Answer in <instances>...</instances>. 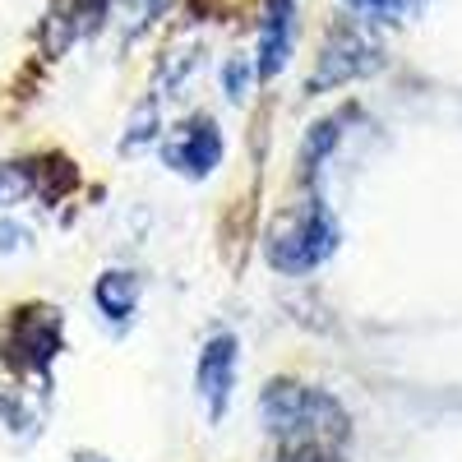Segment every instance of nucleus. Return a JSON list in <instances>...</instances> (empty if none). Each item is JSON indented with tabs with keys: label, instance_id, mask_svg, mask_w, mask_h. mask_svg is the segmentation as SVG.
Masks as SVG:
<instances>
[{
	"label": "nucleus",
	"instance_id": "f257e3e1",
	"mask_svg": "<svg viewBox=\"0 0 462 462\" xmlns=\"http://www.w3.org/2000/svg\"><path fill=\"white\" fill-rule=\"evenodd\" d=\"M259 416H263V430L278 439L273 462H337L346 435H352L346 407L328 389L300 379L263 383Z\"/></svg>",
	"mask_w": 462,
	"mask_h": 462
},
{
	"label": "nucleus",
	"instance_id": "f03ea898",
	"mask_svg": "<svg viewBox=\"0 0 462 462\" xmlns=\"http://www.w3.org/2000/svg\"><path fill=\"white\" fill-rule=\"evenodd\" d=\"M337 245H342V226L319 195L282 208L263 231V259L268 268H278L287 278H300L310 268L328 263Z\"/></svg>",
	"mask_w": 462,
	"mask_h": 462
},
{
	"label": "nucleus",
	"instance_id": "7ed1b4c3",
	"mask_svg": "<svg viewBox=\"0 0 462 462\" xmlns=\"http://www.w3.org/2000/svg\"><path fill=\"white\" fill-rule=\"evenodd\" d=\"M383 65V47L356 23V19H337L324 42H319V56H315V74L305 79V97H319V93H333V88H346L374 74Z\"/></svg>",
	"mask_w": 462,
	"mask_h": 462
},
{
	"label": "nucleus",
	"instance_id": "20e7f679",
	"mask_svg": "<svg viewBox=\"0 0 462 462\" xmlns=\"http://www.w3.org/2000/svg\"><path fill=\"white\" fill-rule=\"evenodd\" d=\"M60 342H65L60 310H51V305H23V310H14L0 352L23 374H47L51 361L60 356Z\"/></svg>",
	"mask_w": 462,
	"mask_h": 462
},
{
	"label": "nucleus",
	"instance_id": "39448f33",
	"mask_svg": "<svg viewBox=\"0 0 462 462\" xmlns=\"http://www.w3.org/2000/svg\"><path fill=\"white\" fill-rule=\"evenodd\" d=\"M162 162L185 180H208L222 167V130L213 116H189V121H180L162 143Z\"/></svg>",
	"mask_w": 462,
	"mask_h": 462
},
{
	"label": "nucleus",
	"instance_id": "423d86ee",
	"mask_svg": "<svg viewBox=\"0 0 462 462\" xmlns=\"http://www.w3.org/2000/svg\"><path fill=\"white\" fill-rule=\"evenodd\" d=\"M236 370H241V342H236V333H213L204 342L199 361H195V393L204 398L213 426L231 407V393H236Z\"/></svg>",
	"mask_w": 462,
	"mask_h": 462
},
{
	"label": "nucleus",
	"instance_id": "0eeeda50",
	"mask_svg": "<svg viewBox=\"0 0 462 462\" xmlns=\"http://www.w3.org/2000/svg\"><path fill=\"white\" fill-rule=\"evenodd\" d=\"M111 5L116 0H56L42 19V51L65 56L69 47H79L84 37H93L111 19Z\"/></svg>",
	"mask_w": 462,
	"mask_h": 462
},
{
	"label": "nucleus",
	"instance_id": "6e6552de",
	"mask_svg": "<svg viewBox=\"0 0 462 462\" xmlns=\"http://www.w3.org/2000/svg\"><path fill=\"white\" fill-rule=\"evenodd\" d=\"M296 0H263L259 23V79H278L296 56Z\"/></svg>",
	"mask_w": 462,
	"mask_h": 462
},
{
	"label": "nucleus",
	"instance_id": "1a4fd4ad",
	"mask_svg": "<svg viewBox=\"0 0 462 462\" xmlns=\"http://www.w3.org/2000/svg\"><path fill=\"white\" fill-rule=\"evenodd\" d=\"M139 296H143V282H139V273H130V268H106V273L93 282V305H97V315L111 328H130L134 324Z\"/></svg>",
	"mask_w": 462,
	"mask_h": 462
},
{
	"label": "nucleus",
	"instance_id": "9d476101",
	"mask_svg": "<svg viewBox=\"0 0 462 462\" xmlns=\"http://www.w3.org/2000/svg\"><path fill=\"white\" fill-rule=\"evenodd\" d=\"M37 195V162H0V208H14Z\"/></svg>",
	"mask_w": 462,
	"mask_h": 462
},
{
	"label": "nucleus",
	"instance_id": "9b49d317",
	"mask_svg": "<svg viewBox=\"0 0 462 462\" xmlns=\"http://www.w3.org/2000/svg\"><path fill=\"white\" fill-rule=\"evenodd\" d=\"M346 5L365 23H407L420 10V0H346Z\"/></svg>",
	"mask_w": 462,
	"mask_h": 462
},
{
	"label": "nucleus",
	"instance_id": "f8f14e48",
	"mask_svg": "<svg viewBox=\"0 0 462 462\" xmlns=\"http://www.w3.org/2000/svg\"><path fill=\"white\" fill-rule=\"evenodd\" d=\"M254 79H259V65H250L245 56H231V60L222 65V93H226V102L241 106V102L250 97Z\"/></svg>",
	"mask_w": 462,
	"mask_h": 462
},
{
	"label": "nucleus",
	"instance_id": "ddd939ff",
	"mask_svg": "<svg viewBox=\"0 0 462 462\" xmlns=\"http://www.w3.org/2000/svg\"><path fill=\"white\" fill-rule=\"evenodd\" d=\"M152 139H158V97H148V102L134 111L130 134L121 139V148H125V152H134V148H143V143H152Z\"/></svg>",
	"mask_w": 462,
	"mask_h": 462
},
{
	"label": "nucleus",
	"instance_id": "4468645a",
	"mask_svg": "<svg viewBox=\"0 0 462 462\" xmlns=\"http://www.w3.org/2000/svg\"><path fill=\"white\" fill-rule=\"evenodd\" d=\"M162 10H167V0H125V42H134L143 28H152V19Z\"/></svg>",
	"mask_w": 462,
	"mask_h": 462
},
{
	"label": "nucleus",
	"instance_id": "2eb2a0df",
	"mask_svg": "<svg viewBox=\"0 0 462 462\" xmlns=\"http://www.w3.org/2000/svg\"><path fill=\"white\" fill-rule=\"evenodd\" d=\"M14 250H28V231L19 222H0V254H14Z\"/></svg>",
	"mask_w": 462,
	"mask_h": 462
},
{
	"label": "nucleus",
	"instance_id": "dca6fc26",
	"mask_svg": "<svg viewBox=\"0 0 462 462\" xmlns=\"http://www.w3.org/2000/svg\"><path fill=\"white\" fill-rule=\"evenodd\" d=\"M74 462H111V457H102V453H74Z\"/></svg>",
	"mask_w": 462,
	"mask_h": 462
}]
</instances>
